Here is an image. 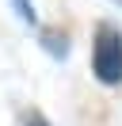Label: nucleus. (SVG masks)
Returning <instances> with one entry per match:
<instances>
[{
  "instance_id": "f03ea898",
  "label": "nucleus",
  "mask_w": 122,
  "mask_h": 126,
  "mask_svg": "<svg viewBox=\"0 0 122 126\" xmlns=\"http://www.w3.org/2000/svg\"><path fill=\"white\" fill-rule=\"evenodd\" d=\"M30 126H46V122H42V118H30Z\"/></svg>"
},
{
  "instance_id": "f257e3e1",
  "label": "nucleus",
  "mask_w": 122,
  "mask_h": 126,
  "mask_svg": "<svg viewBox=\"0 0 122 126\" xmlns=\"http://www.w3.org/2000/svg\"><path fill=\"white\" fill-rule=\"evenodd\" d=\"M92 69L103 84H118L122 80V34L114 27H99L95 31V46H92Z\"/></svg>"
}]
</instances>
